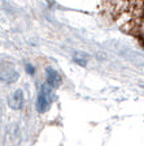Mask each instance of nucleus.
Instances as JSON below:
<instances>
[{
    "label": "nucleus",
    "instance_id": "obj_4",
    "mask_svg": "<svg viewBox=\"0 0 144 146\" xmlns=\"http://www.w3.org/2000/svg\"><path fill=\"white\" fill-rule=\"evenodd\" d=\"M45 74H47V84L51 88H59L61 85V82H62L61 76L53 68H47L45 69Z\"/></svg>",
    "mask_w": 144,
    "mask_h": 146
},
{
    "label": "nucleus",
    "instance_id": "obj_6",
    "mask_svg": "<svg viewBox=\"0 0 144 146\" xmlns=\"http://www.w3.org/2000/svg\"><path fill=\"white\" fill-rule=\"evenodd\" d=\"M26 70L30 73V74H33V73H34V68L31 67V65H27V67H26Z\"/></svg>",
    "mask_w": 144,
    "mask_h": 146
},
{
    "label": "nucleus",
    "instance_id": "obj_2",
    "mask_svg": "<svg viewBox=\"0 0 144 146\" xmlns=\"http://www.w3.org/2000/svg\"><path fill=\"white\" fill-rule=\"evenodd\" d=\"M20 77V73L16 67L9 61H3L0 64V80L7 84H12Z\"/></svg>",
    "mask_w": 144,
    "mask_h": 146
},
{
    "label": "nucleus",
    "instance_id": "obj_5",
    "mask_svg": "<svg viewBox=\"0 0 144 146\" xmlns=\"http://www.w3.org/2000/svg\"><path fill=\"white\" fill-rule=\"evenodd\" d=\"M74 60L75 63H78L79 65H86L88 61V56L86 54H83V52H78V54H75L74 55Z\"/></svg>",
    "mask_w": 144,
    "mask_h": 146
},
{
    "label": "nucleus",
    "instance_id": "obj_1",
    "mask_svg": "<svg viewBox=\"0 0 144 146\" xmlns=\"http://www.w3.org/2000/svg\"><path fill=\"white\" fill-rule=\"evenodd\" d=\"M52 103V90H51V86L48 85H43L40 88V91L38 94V100H36V110L38 112L43 113L45 112L49 106Z\"/></svg>",
    "mask_w": 144,
    "mask_h": 146
},
{
    "label": "nucleus",
    "instance_id": "obj_3",
    "mask_svg": "<svg viewBox=\"0 0 144 146\" xmlns=\"http://www.w3.org/2000/svg\"><path fill=\"white\" fill-rule=\"evenodd\" d=\"M24 100H25L24 93H22L21 89H18V90H16L14 93L9 97L8 104L12 107L13 110H20V108H22V106H24Z\"/></svg>",
    "mask_w": 144,
    "mask_h": 146
}]
</instances>
